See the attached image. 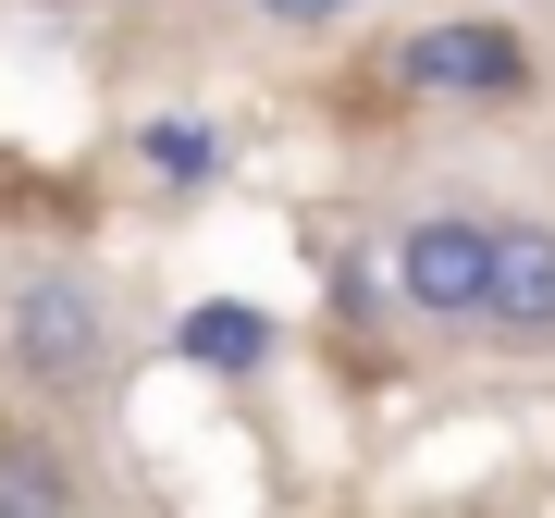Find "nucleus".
Segmentation results:
<instances>
[{"instance_id": "nucleus-1", "label": "nucleus", "mask_w": 555, "mask_h": 518, "mask_svg": "<svg viewBox=\"0 0 555 518\" xmlns=\"http://www.w3.org/2000/svg\"><path fill=\"white\" fill-rule=\"evenodd\" d=\"M0 359H13L38 396H100L112 371V309L87 272H25L13 309H0Z\"/></svg>"}, {"instance_id": "nucleus-2", "label": "nucleus", "mask_w": 555, "mask_h": 518, "mask_svg": "<svg viewBox=\"0 0 555 518\" xmlns=\"http://www.w3.org/2000/svg\"><path fill=\"white\" fill-rule=\"evenodd\" d=\"M396 87L408 100H456V112L518 100V87H531V38H518L506 13H433V25L396 38Z\"/></svg>"}, {"instance_id": "nucleus-3", "label": "nucleus", "mask_w": 555, "mask_h": 518, "mask_svg": "<svg viewBox=\"0 0 555 518\" xmlns=\"http://www.w3.org/2000/svg\"><path fill=\"white\" fill-rule=\"evenodd\" d=\"M481 259H494V222L481 210H420L396 235V297L433 321V334H469L481 321Z\"/></svg>"}, {"instance_id": "nucleus-4", "label": "nucleus", "mask_w": 555, "mask_h": 518, "mask_svg": "<svg viewBox=\"0 0 555 518\" xmlns=\"http://www.w3.org/2000/svg\"><path fill=\"white\" fill-rule=\"evenodd\" d=\"M494 346H555V222H494V259H481V321Z\"/></svg>"}, {"instance_id": "nucleus-5", "label": "nucleus", "mask_w": 555, "mask_h": 518, "mask_svg": "<svg viewBox=\"0 0 555 518\" xmlns=\"http://www.w3.org/2000/svg\"><path fill=\"white\" fill-rule=\"evenodd\" d=\"M185 359H198V371H259V359H272V309L198 297V309H185Z\"/></svg>"}, {"instance_id": "nucleus-6", "label": "nucleus", "mask_w": 555, "mask_h": 518, "mask_svg": "<svg viewBox=\"0 0 555 518\" xmlns=\"http://www.w3.org/2000/svg\"><path fill=\"white\" fill-rule=\"evenodd\" d=\"M75 494H87V481L62 469V457H50L38 432H13V444H0V518H62Z\"/></svg>"}, {"instance_id": "nucleus-7", "label": "nucleus", "mask_w": 555, "mask_h": 518, "mask_svg": "<svg viewBox=\"0 0 555 518\" xmlns=\"http://www.w3.org/2000/svg\"><path fill=\"white\" fill-rule=\"evenodd\" d=\"M137 148H149V173H160V185H210V173H222V137H210L198 112H160Z\"/></svg>"}, {"instance_id": "nucleus-8", "label": "nucleus", "mask_w": 555, "mask_h": 518, "mask_svg": "<svg viewBox=\"0 0 555 518\" xmlns=\"http://www.w3.org/2000/svg\"><path fill=\"white\" fill-rule=\"evenodd\" d=\"M247 13H259V25H284V38H321V25H346L358 0H247Z\"/></svg>"}]
</instances>
